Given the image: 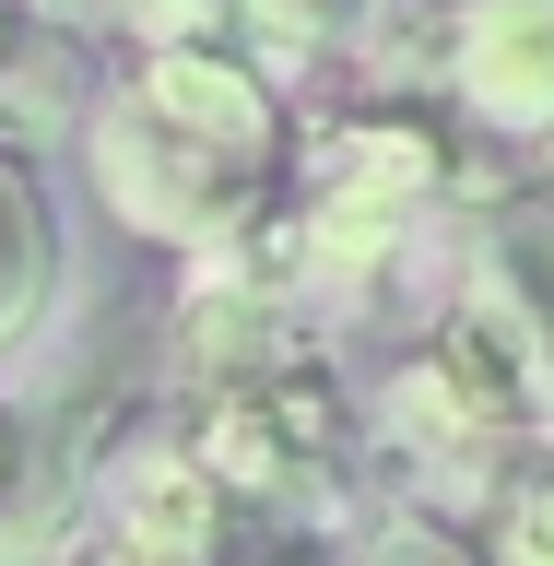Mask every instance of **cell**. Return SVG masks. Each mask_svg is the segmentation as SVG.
Here are the masks:
<instances>
[{
  "instance_id": "7a4b0ae2",
  "label": "cell",
  "mask_w": 554,
  "mask_h": 566,
  "mask_svg": "<svg viewBox=\"0 0 554 566\" xmlns=\"http://www.w3.org/2000/svg\"><path fill=\"white\" fill-rule=\"evenodd\" d=\"M449 189V130L425 106H354L295 154V189H283V237H295V283H331V295H366V283L414 248V224Z\"/></svg>"
},
{
  "instance_id": "9c48e42d",
  "label": "cell",
  "mask_w": 554,
  "mask_h": 566,
  "mask_svg": "<svg viewBox=\"0 0 554 566\" xmlns=\"http://www.w3.org/2000/svg\"><path fill=\"white\" fill-rule=\"evenodd\" d=\"M449 95L495 142H554V0H460L449 12Z\"/></svg>"
},
{
  "instance_id": "30bf717a",
  "label": "cell",
  "mask_w": 554,
  "mask_h": 566,
  "mask_svg": "<svg viewBox=\"0 0 554 566\" xmlns=\"http://www.w3.org/2000/svg\"><path fill=\"white\" fill-rule=\"evenodd\" d=\"M60 201H48V166H35V142L0 130V354L35 343V318L60 307Z\"/></svg>"
},
{
  "instance_id": "8fae6325",
  "label": "cell",
  "mask_w": 554,
  "mask_h": 566,
  "mask_svg": "<svg viewBox=\"0 0 554 566\" xmlns=\"http://www.w3.org/2000/svg\"><path fill=\"white\" fill-rule=\"evenodd\" d=\"M366 24V0H177L166 35H212V48H237L283 83V71H307L318 48H343Z\"/></svg>"
},
{
  "instance_id": "6da1fadb",
  "label": "cell",
  "mask_w": 554,
  "mask_h": 566,
  "mask_svg": "<svg viewBox=\"0 0 554 566\" xmlns=\"http://www.w3.org/2000/svg\"><path fill=\"white\" fill-rule=\"evenodd\" d=\"M106 212L154 248L224 260L283 212L295 189V130H283V83L212 35H154L83 118Z\"/></svg>"
},
{
  "instance_id": "8992f818",
  "label": "cell",
  "mask_w": 554,
  "mask_h": 566,
  "mask_svg": "<svg viewBox=\"0 0 554 566\" xmlns=\"http://www.w3.org/2000/svg\"><path fill=\"white\" fill-rule=\"evenodd\" d=\"M460 307L484 318L531 389V424L554 437V189H508L460 237Z\"/></svg>"
},
{
  "instance_id": "277c9868",
  "label": "cell",
  "mask_w": 554,
  "mask_h": 566,
  "mask_svg": "<svg viewBox=\"0 0 554 566\" xmlns=\"http://www.w3.org/2000/svg\"><path fill=\"white\" fill-rule=\"evenodd\" d=\"M389 437L425 449V460H449V472H484V460H508L520 437H543L508 343H495L460 295L437 307V331L401 354V378H389Z\"/></svg>"
},
{
  "instance_id": "52a82bcc",
  "label": "cell",
  "mask_w": 554,
  "mask_h": 566,
  "mask_svg": "<svg viewBox=\"0 0 554 566\" xmlns=\"http://www.w3.org/2000/svg\"><path fill=\"white\" fill-rule=\"evenodd\" d=\"M224 520H237V495L189 437H118V460L95 484L106 566H224Z\"/></svg>"
},
{
  "instance_id": "5bb4252c",
  "label": "cell",
  "mask_w": 554,
  "mask_h": 566,
  "mask_svg": "<svg viewBox=\"0 0 554 566\" xmlns=\"http://www.w3.org/2000/svg\"><path fill=\"white\" fill-rule=\"evenodd\" d=\"M354 566H495V555H484V543H460L449 520H378Z\"/></svg>"
},
{
  "instance_id": "7c38bea8",
  "label": "cell",
  "mask_w": 554,
  "mask_h": 566,
  "mask_svg": "<svg viewBox=\"0 0 554 566\" xmlns=\"http://www.w3.org/2000/svg\"><path fill=\"white\" fill-rule=\"evenodd\" d=\"M83 95H106V83H95V35L24 24L12 48H0V130H12V142H48Z\"/></svg>"
},
{
  "instance_id": "2e32d148",
  "label": "cell",
  "mask_w": 554,
  "mask_h": 566,
  "mask_svg": "<svg viewBox=\"0 0 554 566\" xmlns=\"http://www.w3.org/2000/svg\"><path fill=\"white\" fill-rule=\"evenodd\" d=\"M12 449H24V413L0 401V484H12Z\"/></svg>"
},
{
  "instance_id": "ba28073f",
  "label": "cell",
  "mask_w": 554,
  "mask_h": 566,
  "mask_svg": "<svg viewBox=\"0 0 554 566\" xmlns=\"http://www.w3.org/2000/svg\"><path fill=\"white\" fill-rule=\"evenodd\" d=\"M166 366L189 401H212V389H248V378H295V366H331L318 354V318L295 283H212L189 272V307H177L166 331Z\"/></svg>"
},
{
  "instance_id": "e0dca14e",
  "label": "cell",
  "mask_w": 554,
  "mask_h": 566,
  "mask_svg": "<svg viewBox=\"0 0 554 566\" xmlns=\"http://www.w3.org/2000/svg\"><path fill=\"white\" fill-rule=\"evenodd\" d=\"M35 24V12H24V0H0V48H12V35H24Z\"/></svg>"
},
{
  "instance_id": "4fadbf2b",
  "label": "cell",
  "mask_w": 554,
  "mask_h": 566,
  "mask_svg": "<svg viewBox=\"0 0 554 566\" xmlns=\"http://www.w3.org/2000/svg\"><path fill=\"white\" fill-rule=\"evenodd\" d=\"M484 555H495V566H554V460H531V472H508V484H495Z\"/></svg>"
},
{
  "instance_id": "5b68a950",
  "label": "cell",
  "mask_w": 554,
  "mask_h": 566,
  "mask_svg": "<svg viewBox=\"0 0 554 566\" xmlns=\"http://www.w3.org/2000/svg\"><path fill=\"white\" fill-rule=\"evenodd\" d=\"M130 413L106 378H71L60 401L24 413V449H12V484H0V566H60L83 531H95V484L118 460Z\"/></svg>"
},
{
  "instance_id": "9a60e30c",
  "label": "cell",
  "mask_w": 554,
  "mask_h": 566,
  "mask_svg": "<svg viewBox=\"0 0 554 566\" xmlns=\"http://www.w3.org/2000/svg\"><path fill=\"white\" fill-rule=\"evenodd\" d=\"M166 12L177 0H35V24H71V35H166Z\"/></svg>"
},
{
  "instance_id": "3957f363",
  "label": "cell",
  "mask_w": 554,
  "mask_h": 566,
  "mask_svg": "<svg viewBox=\"0 0 554 566\" xmlns=\"http://www.w3.org/2000/svg\"><path fill=\"white\" fill-rule=\"evenodd\" d=\"M189 449L224 472V495H260V507H331L354 472V413L331 366H295V378H248L189 401Z\"/></svg>"
}]
</instances>
